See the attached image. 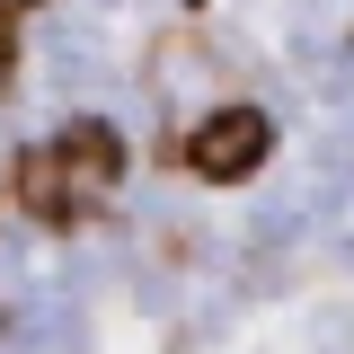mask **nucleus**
Here are the masks:
<instances>
[{
  "instance_id": "1",
  "label": "nucleus",
  "mask_w": 354,
  "mask_h": 354,
  "mask_svg": "<svg viewBox=\"0 0 354 354\" xmlns=\"http://www.w3.org/2000/svg\"><path fill=\"white\" fill-rule=\"evenodd\" d=\"M115 177H124V133L97 124V115H80V124H62L36 160L18 169V195H27V213L71 221V213H88V204H106Z\"/></svg>"
},
{
  "instance_id": "2",
  "label": "nucleus",
  "mask_w": 354,
  "mask_h": 354,
  "mask_svg": "<svg viewBox=\"0 0 354 354\" xmlns=\"http://www.w3.org/2000/svg\"><path fill=\"white\" fill-rule=\"evenodd\" d=\"M266 151H274L266 106H213L204 124L177 142V160L204 177V186H239V177H257V169H266Z\"/></svg>"
},
{
  "instance_id": "3",
  "label": "nucleus",
  "mask_w": 354,
  "mask_h": 354,
  "mask_svg": "<svg viewBox=\"0 0 354 354\" xmlns=\"http://www.w3.org/2000/svg\"><path fill=\"white\" fill-rule=\"evenodd\" d=\"M9 71H18V18L0 9V97H9Z\"/></svg>"
},
{
  "instance_id": "4",
  "label": "nucleus",
  "mask_w": 354,
  "mask_h": 354,
  "mask_svg": "<svg viewBox=\"0 0 354 354\" xmlns=\"http://www.w3.org/2000/svg\"><path fill=\"white\" fill-rule=\"evenodd\" d=\"M0 9H9V18H27V9H44V0H0Z\"/></svg>"
}]
</instances>
